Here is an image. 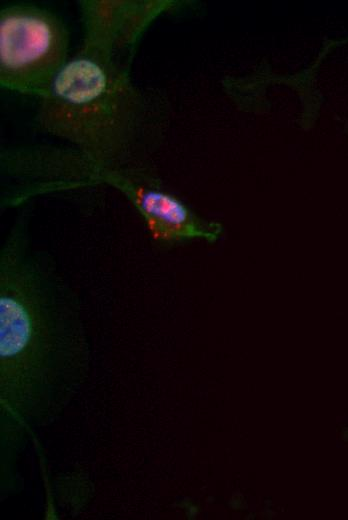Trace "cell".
<instances>
[{
  "mask_svg": "<svg viewBox=\"0 0 348 520\" xmlns=\"http://www.w3.org/2000/svg\"><path fill=\"white\" fill-rule=\"evenodd\" d=\"M90 346L79 299L21 214L0 250L1 481L38 429L55 422L86 381Z\"/></svg>",
  "mask_w": 348,
  "mask_h": 520,
  "instance_id": "cell-1",
  "label": "cell"
},
{
  "mask_svg": "<svg viewBox=\"0 0 348 520\" xmlns=\"http://www.w3.org/2000/svg\"><path fill=\"white\" fill-rule=\"evenodd\" d=\"M132 59L82 42L40 98L38 125L70 142L100 183L109 171H144L155 137V108L132 81Z\"/></svg>",
  "mask_w": 348,
  "mask_h": 520,
  "instance_id": "cell-2",
  "label": "cell"
},
{
  "mask_svg": "<svg viewBox=\"0 0 348 520\" xmlns=\"http://www.w3.org/2000/svg\"><path fill=\"white\" fill-rule=\"evenodd\" d=\"M69 33L53 12L33 4L0 11V84L42 98L69 60Z\"/></svg>",
  "mask_w": 348,
  "mask_h": 520,
  "instance_id": "cell-3",
  "label": "cell"
},
{
  "mask_svg": "<svg viewBox=\"0 0 348 520\" xmlns=\"http://www.w3.org/2000/svg\"><path fill=\"white\" fill-rule=\"evenodd\" d=\"M103 183L118 189L139 213L150 237L161 244L192 239L217 241L223 227L198 216L177 196L165 191L145 171H110Z\"/></svg>",
  "mask_w": 348,
  "mask_h": 520,
  "instance_id": "cell-4",
  "label": "cell"
},
{
  "mask_svg": "<svg viewBox=\"0 0 348 520\" xmlns=\"http://www.w3.org/2000/svg\"><path fill=\"white\" fill-rule=\"evenodd\" d=\"M83 43L119 55H134L150 24L174 1H80Z\"/></svg>",
  "mask_w": 348,
  "mask_h": 520,
  "instance_id": "cell-5",
  "label": "cell"
}]
</instances>
